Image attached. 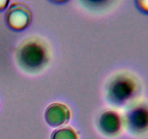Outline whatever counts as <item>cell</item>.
<instances>
[{
  "label": "cell",
  "instance_id": "obj_1",
  "mask_svg": "<svg viewBox=\"0 0 148 139\" xmlns=\"http://www.w3.org/2000/svg\"><path fill=\"white\" fill-rule=\"evenodd\" d=\"M46 53L44 47L36 41L25 43L18 52V60L23 66L27 69L34 70L44 64Z\"/></svg>",
  "mask_w": 148,
  "mask_h": 139
},
{
  "label": "cell",
  "instance_id": "obj_2",
  "mask_svg": "<svg viewBox=\"0 0 148 139\" xmlns=\"http://www.w3.org/2000/svg\"><path fill=\"white\" fill-rule=\"evenodd\" d=\"M5 20L10 28L23 30L31 23L32 12L30 7L24 3H12L7 9Z\"/></svg>",
  "mask_w": 148,
  "mask_h": 139
},
{
  "label": "cell",
  "instance_id": "obj_3",
  "mask_svg": "<svg viewBox=\"0 0 148 139\" xmlns=\"http://www.w3.org/2000/svg\"><path fill=\"white\" fill-rule=\"evenodd\" d=\"M46 122L51 126H59L67 122L70 118V111L66 105L54 103L49 106L45 113Z\"/></svg>",
  "mask_w": 148,
  "mask_h": 139
},
{
  "label": "cell",
  "instance_id": "obj_4",
  "mask_svg": "<svg viewBox=\"0 0 148 139\" xmlns=\"http://www.w3.org/2000/svg\"><path fill=\"white\" fill-rule=\"evenodd\" d=\"M132 84L130 81L120 78L114 81L109 90L110 97L116 102H121L127 99L132 92Z\"/></svg>",
  "mask_w": 148,
  "mask_h": 139
},
{
  "label": "cell",
  "instance_id": "obj_5",
  "mask_svg": "<svg viewBox=\"0 0 148 139\" xmlns=\"http://www.w3.org/2000/svg\"><path fill=\"white\" fill-rule=\"evenodd\" d=\"M100 127L107 134H114L119 131L121 126L118 114L114 111H106L100 118Z\"/></svg>",
  "mask_w": 148,
  "mask_h": 139
},
{
  "label": "cell",
  "instance_id": "obj_6",
  "mask_svg": "<svg viewBox=\"0 0 148 139\" xmlns=\"http://www.w3.org/2000/svg\"><path fill=\"white\" fill-rule=\"evenodd\" d=\"M131 124L135 129L145 128L148 124L147 114L143 111H135L131 117Z\"/></svg>",
  "mask_w": 148,
  "mask_h": 139
},
{
  "label": "cell",
  "instance_id": "obj_7",
  "mask_svg": "<svg viewBox=\"0 0 148 139\" xmlns=\"http://www.w3.org/2000/svg\"><path fill=\"white\" fill-rule=\"evenodd\" d=\"M52 139H77L76 133L69 127L56 130L52 136Z\"/></svg>",
  "mask_w": 148,
  "mask_h": 139
},
{
  "label": "cell",
  "instance_id": "obj_8",
  "mask_svg": "<svg viewBox=\"0 0 148 139\" xmlns=\"http://www.w3.org/2000/svg\"><path fill=\"white\" fill-rule=\"evenodd\" d=\"M135 3L140 11L148 13V0H135Z\"/></svg>",
  "mask_w": 148,
  "mask_h": 139
},
{
  "label": "cell",
  "instance_id": "obj_9",
  "mask_svg": "<svg viewBox=\"0 0 148 139\" xmlns=\"http://www.w3.org/2000/svg\"><path fill=\"white\" fill-rule=\"evenodd\" d=\"M10 0H0V12L4 11L6 10L9 4Z\"/></svg>",
  "mask_w": 148,
  "mask_h": 139
},
{
  "label": "cell",
  "instance_id": "obj_10",
  "mask_svg": "<svg viewBox=\"0 0 148 139\" xmlns=\"http://www.w3.org/2000/svg\"><path fill=\"white\" fill-rule=\"evenodd\" d=\"M50 1H53V2L56 3V4H62V3L66 2L69 0H50Z\"/></svg>",
  "mask_w": 148,
  "mask_h": 139
},
{
  "label": "cell",
  "instance_id": "obj_11",
  "mask_svg": "<svg viewBox=\"0 0 148 139\" xmlns=\"http://www.w3.org/2000/svg\"><path fill=\"white\" fill-rule=\"evenodd\" d=\"M88 1H91V2L98 3V2H101V1H103V0H88Z\"/></svg>",
  "mask_w": 148,
  "mask_h": 139
}]
</instances>
